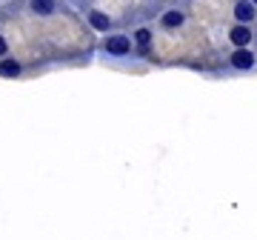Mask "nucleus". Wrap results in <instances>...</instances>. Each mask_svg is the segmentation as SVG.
Returning a JSON list of instances; mask_svg holds the SVG:
<instances>
[{"label": "nucleus", "mask_w": 257, "mask_h": 240, "mask_svg": "<svg viewBox=\"0 0 257 240\" xmlns=\"http://www.w3.org/2000/svg\"><path fill=\"white\" fill-rule=\"evenodd\" d=\"M100 49H103L109 57H117V60H123V57H132V55H135V40H132V35H126V32H109V35L103 37Z\"/></svg>", "instance_id": "obj_1"}, {"label": "nucleus", "mask_w": 257, "mask_h": 240, "mask_svg": "<svg viewBox=\"0 0 257 240\" xmlns=\"http://www.w3.org/2000/svg\"><path fill=\"white\" fill-rule=\"evenodd\" d=\"M186 23H189V12L180 6H169L157 15V26L163 32H180V29H186Z\"/></svg>", "instance_id": "obj_2"}, {"label": "nucleus", "mask_w": 257, "mask_h": 240, "mask_svg": "<svg viewBox=\"0 0 257 240\" xmlns=\"http://www.w3.org/2000/svg\"><path fill=\"white\" fill-rule=\"evenodd\" d=\"M86 26L92 29V32H97V35H109V32H114L117 23H114V18H111L109 12L89 6V9H86Z\"/></svg>", "instance_id": "obj_3"}, {"label": "nucleus", "mask_w": 257, "mask_h": 240, "mask_svg": "<svg viewBox=\"0 0 257 240\" xmlns=\"http://www.w3.org/2000/svg\"><path fill=\"white\" fill-rule=\"evenodd\" d=\"M226 63L234 69V72H251L257 66V55H254V49L246 46V49H231V55Z\"/></svg>", "instance_id": "obj_4"}, {"label": "nucleus", "mask_w": 257, "mask_h": 240, "mask_svg": "<svg viewBox=\"0 0 257 240\" xmlns=\"http://www.w3.org/2000/svg\"><path fill=\"white\" fill-rule=\"evenodd\" d=\"M229 43L234 49H246L254 43V26L248 23H231L229 26Z\"/></svg>", "instance_id": "obj_5"}, {"label": "nucleus", "mask_w": 257, "mask_h": 240, "mask_svg": "<svg viewBox=\"0 0 257 240\" xmlns=\"http://www.w3.org/2000/svg\"><path fill=\"white\" fill-rule=\"evenodd\" d=\"M26 9L32 18H55L60 12V0H26Z\"/></svg>", "instance_id": "obj_6"}, {"label": "nucleus", "mask_w": 257, "mask_h": 240, "mask_svg": "<svg viewBox=\"0 0 257 240\" xmlns=\"http://www.w3.org/2000/svg\"><path fill=\"white\" fill-rule=\"evenodd\" d=\"M231 18H234V23H248V26H254L257 6L251 3V0H234V6H231Z\"/></svg>", "instance_id": "obj_7"}, {"label": "nucleus", "mask_w": 257, "mask_h": 240, "mask_svg": "<svg viewBox=\"0 0 257 240\" xmlns=\"http://www.w3.org/2000/svg\"><path fill=\"white\" fill-rule=\"evenodd\" d=\"M0 77H6V80L23 77V63L18 57H0Z\"/></svg>", "instance_id": "obj_8"}, {"label": "nucleus", "mask_w": 257, "mask_h": 240, "mask_svg": "<svg viewBox=\"0 0 257 240\" xmlns=\"http://www.w3.org/2000/svg\"><path fill=\"white\" fill-rule=\"evenodd\" d=\"M132 40H135V49H152L155 46V29L152 26H138L132 32Z\"/></svg>", "instance_id": "obj_9"}, {"label": "nucleus", "mask_w": 257, "mask_h": 240, "mask_svg": "<svg viewBox=\"0 0 257 240\" xmlns=\"http://www.w3.org/2000/svg\"><path fill=\"white\" fill-rule=\"evenodd\" d=\"M9 52H12L9 40H6V35H3V32H0V57H9Z\"/></svg>", "instance_id": "obj_10"}, {"label": "nucleus", "mask_w": 257, "mask_h": 240, "mask_svg": "<svg viewBox=\"0 0 257 240\" xmlns=\"http://www.w3.org/2000/svg\"><path fill=\"white\" fill-rule=\"evenodd\" d=\"M251 3H254V6H257V0H251Z\"/></svg>", "instance_id": "obj_11"}]
</instances>
